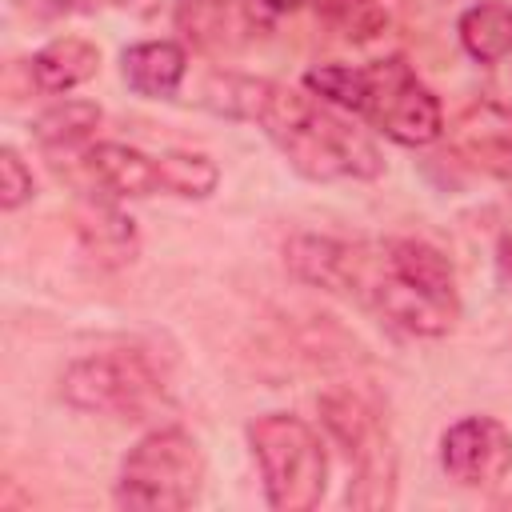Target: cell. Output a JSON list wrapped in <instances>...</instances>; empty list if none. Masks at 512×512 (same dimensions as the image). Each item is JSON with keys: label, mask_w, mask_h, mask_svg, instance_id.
<instances>
[{"label": "cell", "mask_w": 512, "mask_h": 512, "mask_svg": "<svg viewBox=\"0 0 512 512\" xmlns=\"http://www.w3.org/2000/svg\"><path fill=\"white\" fill-rule=\"evenodd\" d=\"M216 108L260 120L272 144L308 180H372L384 168L376 144L364 132H356L352 124H344L340 116H332L312 96L288 84L224 76V100H216Z\"/></svg>", "instance_id": "obj_1"}, {"label": "cell", "mask_w": 512, "mask_h": 512, "mask_svg": "<svg viewBox=\"0 0 512 512\" xmlns=\"http://www.w3.org/2000/svg\"><path fill=\"white\" fill-rule=\"evenodd\" d=\"M204 484V452L184 428H156L128 448L116 500L132 512H180L196 504Z\"/></svg>", "instance_id": "obj_2"}, {"label": "cell", "mask_w": 512, "mask_h": 512, "mask_svg": "<svg viewBox=\"0 0 512 512\" xmlns=\"http://www.w3.org/2000/svg\"><path fill=\"white\" fill-rule=\"evenodd\" d=\"M248 444L264 476V496L280 512H308L324 496L328 460L316 432L288 412H268L248 424Z\"/></svg>", "instance_id": "obj_3"}, {"label": "cell", "mask_w": 512, "mask_h": 512, "mask_svg": "<svg viewBox=\"0 0 512 512\" xmlns=\"http://www.w3.org/2000/svg\"><path fill=\"white\" fill-rule=\"evenodd\" d=\"M360 116H368L396 144H432L444 132L440 100L416 80V72L392 56L372 68H360Z\"/></svg>", "instance_id": "obj_4"}, {"label": "cell", "mask_w": 512, "mask_h": 512, "mask_svg": "<svg viewBox=\"0 0 512 512\" xmlns=\"http://www.w3.org/2000/svg\"><path fill=\"white\" fill-rule=\"evenodd\" d=\"M60 392L80 412L144 416L160 400V376L140 352H92L68 364Z\"/></svg>", "instance_id": "obj_5"}, {"label": "cell", "mask_w": 512, "mask_h": 512, "mask_svg": "<svg viewBox=\"0 0 512 512\" xmlns=\"http://www.w3.org/2000/svg\"><path fill=\"white\" fill-rule=\"evenodd\" d=\"M324 420L344 440L348 456L356 460V484L348 488V500L356 508H384L392 504V480H396V456L388 448L384 428L356 396H324Z\"/></svg>", "instance_id": "obj_6"}, {"label": "cell", "mask_w": 512, "mask_h": 512, "mask_svg": "<svg viewBox=\"0 0 512 512\" xmlns=\"http://www.w3.org/2000/svg\"><path fill=\"white\" fill-rule=\"evenodd\" d=\"M440 464L464 488H492L512 472V432L492 416H464L444 432Z\"/></svg>", "instance_id": "obj_7"}, {"label": "cell", "mask_w": 512, "mask_h": 512, "mask_svg": "<svg viewBox=\"0 0 512 512\" xmlns=\"http://www.w3.org/2000/svg\"><path fill=\"white\" fill-rule=\"evenodd\" d=\"M448 144L460 160H468L480 172H496V176L512 172V108L496 100L468 104L452 120Z\"/></svg>", "instance_id": "obj_8"}, {"label": "cell", "mask_w": 512, "mask_h": 512, "mask_svg": "<svg viewBox=\"0 0 512 512\" xmlns=\"http://www.w3.org/2000/svg\"><path fill=\"white\" fill-rule=\"evenodd\" d=\"M84 168L92 184L120 200V196H152L164 188L160 180V156H144L140 148L128 144H92L84 148Z\"/></svg>", "instance_id": "obj_9"}, {"label": "cell", "mask_w": 512, "mask_h": 512, "mask_svg": "<svg viewBox=\"0 0 512 512\" xmlns=\"http://www.w3.org/2000/svg\"><path fill=\"white\" fill-rule=\"evenodd\" d=\"M176 28L204 52L236 48L248 36L240 0H176Z\"/></svg>", "instance_id": "obj_10"}, {"label": "cell", "mask_w": 512, "mask_h": 512, "mask_svg": "<svg viewBox=\"0 0 512 512\" xmlns=\"http://www.w3.org/2000/svg\"><path fill=\"white\" fill-rule=\"evenodd\" d=\"M120 68H124V80H128L132 92H140V96H172L180 88V80H184L188 56L172 40H148V44H132L120 56Z\"/></svg>", "instance_id": "obj_11"}, {"label": "cell", "mask_w": 512, "mask_h": 512, "mask_svg": "<svg viewBox=\"0 0 512 512\" xmlns=\"http://www.w3.org/2000/svg\"><path fill=\"white\" fill-rule=\"evenodd\" d=\"M96 68H100V52L84 36H60L32 56V80L44 92H68L84 84Z\"/></svg>", "instance_id": "obj_12"}, {"label": "cell", "mask_w": 512, "mask_h": 512, "mask_svg": "<svg viewBox=\"0 0 512 512\" xmlns=\"http://www.w3.org/2000/svg\"><path fill=\"white\" fill-rule=\"evenodd\" d=\"M460 44L468 48L472 60L480 64H496L512 52V8L508 4H476L460 16Z\"/></svg>", "instance_id": "obj_13"}, {"label": "cell", "mask_w": 512, "mask_h": 512, "mask_svg": "<svg viewBox=\"0 0 512 512\" xmlns=\"http://www.w3.org/2000/svg\"><path fill=\"white\" fill-rule=\"evenodd\" d=\"M80 236H84L88 252H96V260H104V264H124V260H132V252H136L132 220L112 208V196H108V200H96V204L80 216Z\"/></svg>", "instance_id": "obj_14"}, {"label": "cell", "mask_w": 512, "mask_h": 512, "mask_svg": "<svg viewBox=\"0 0 512 512\" xmlns=\"http://www.w3.org/2000/svg\"><path fill=\"white\" fill-rule=\"evenodd\" d=\"M96 124H100V108L92 100H64V104H52L48 112H40L32 132L48 152H68V148L88 144Z\"/></svg>", "instance_id": "obj_15"}, {"label": "cell", "mask_w": 512, "mask_h": 512, "mask_svg": "<svg viewBox=\"0 0 512 512\" xmlns=\"http://www.w3.org/2000/svg\"><path fill=\"white\" fill-rule=\"evenodd\" d=\"M160 180H164V192H176V196H208L220 180L216 164L200 152H164L160 156Z\"/></svg>", "instance_id": "obj_16"}, {"label": "cell", "mask_w": 512, "mask_h": 512, "mask_svg": "<svg viewBox=\"0 0 512 512\" xmlns=\"http://www.w3.org/2000/svg\"><path fill=\"white\" fill-rule=\"evenodd\" d=\"M316 8L328 24H336L344 36H356V40L376 36L384 24V12L376 8V0H316Z\"/></svg>", "instance_id": "obj_17"}, {"label": "cell", "mask_w": 512, "mask_h": 512, "mask_svg": "<svg viewBox=\"0 0 512 512\" xmlns=\"http://www.w3.org/2000/svg\"><path fill=\"white\" fill-rule=\"evenodd\" d=\"M304 84L312 92H320L324 100L340 104V108H352L360 104V68H348V64H324V68H312L304 76Z\"/></svg>", "instance_id": "obj_18"}, {"label": "cell", "mask_w": 512, "mask_h": 512, "mask_svg": "<svg viewBox=\"0 0 512 512\" xmlns=\"http://www.w3.org/2000/svg\"><path fill=\"white\" fill-rule=\"evenodd\" d=\"M24 200H32V172L24 168L16 148H4L0 152V204H4V212H12Z\"/></svg>", "instance_id": "obj_19"}, {"label": "cell", "mask_w": 512, "mask_h": 512, "mask_svg": "<svg viewBox=\"0 0 512 512\" xmlns=\"http://www.w3.org/2000/svg\"><path fill=\"white\" fill-rule=\"evenodd\" d=\"M496 264H500V276L512 284V236L500 240V256H496Z\"/></svg>", "instance_id": "obj_20"}, {"label": "cell", "mask_w": 512, "mask_h": 512, "mask_svg": "<svg viewBox=\"0 0 512 512\" xmlns=\"http://www.w3.org/2000/svg\"><path fill=\"white\" fill-rule=\"evenodd\" d=\"M304 0H264V8H272V12H292V8H300Z\"/></svg>", "instance_id": "obj_21"}, {"label": "cell", "mask_w": 512, "mask_h": 512, "mask_svg": "<svg viewBox=\"0 0 512 512\" xmlns=\"http://www.w3.org/2000/svg\"><path fill=\"white\" fill-rule=\"evenodd\" d=\"M108 4H128V0H108Z\"/></svg>", "instance_id": "obj_22"}]
</instances>
